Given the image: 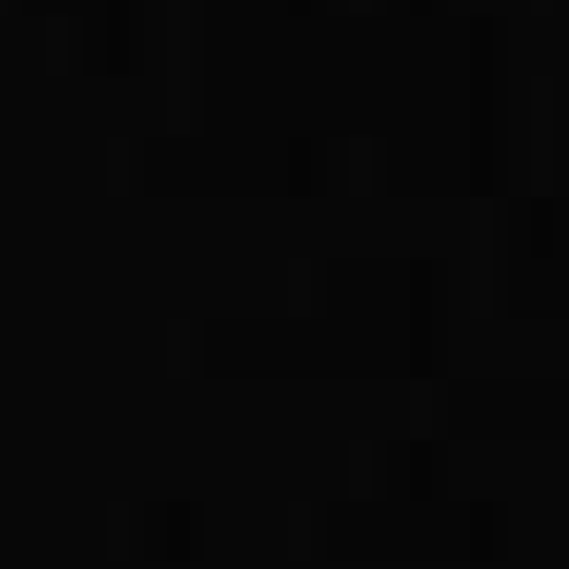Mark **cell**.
<instances>
[{
    "label": "cell",
    "mask_w": 569,
    "mask_h": 569,
    "mask_svg": "<svg viewBox=\"0 0 569 569\" xmlns=\"http://www.w3.org/2000/svg\"><path fill=\"white\" fill-rule=\"evenodd\" d=\"M130 525L144 531V547H160V555L198 547V509H182V501H144V509H130ZM137 531H130V539H137Z\"/></svg>",
    "instance_id": "cell-1"
},
{
    "label": "cell",
    "mask_w": 569,
    "mask_h": 569,
    "mask_svg": "<svg viewBox=\"0 0 569 569\" xmlns=\"http://www.w3.org/2000/svg\"><path fill=\"white\" fill-rule=\"evenodd\" d=\"M388 8H433V0H388Z\"/></svg>",
    "instance_id": "cell-2"
},
{
    "label": "cell",
    "mask_w": 569,
    "mask_h": 569,
    "mask_svg": "<svg viewBox=\"0 0 569 569\" xmlns=\"http://www.w3.org/2000/svg\"><path fill=\"white\" fill-rule=\"evenodd\" d=\"M539 8H562V16H569V0H539Z\"/></svg>",
    "instance_id": "cell-3"
}]
</instances>
